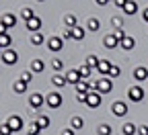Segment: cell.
<instances>
[{"mask_svg":"<svg viewBox=\"0 0 148 135\" xmlns=\"http://www.w3.org/2000/svg\"><path fill=\"white\" fill-rule=\"evenodd\" d=\"M95 90H97L99 94H107V92H111V90H113V80H111L109 76H103V78L97 80Z\"/></svg>","mask_w":148,"mask_h":135,"instance_id":"cell-1","label":"cell"},{"mask_svg":"<svg viewBox=\"0 0 148 135\" xmlns=\"http://www.w3.org/2000/svg\"><path fill=\"white\" fill-rule=\"evenodd\" d=\"M101 100H103L101 94L90 86V90H88V98H86V107H88V109H97V107H101Z\"/></svg>","mask_w":148,"mask_h":135,"instance_id":"cell-2","label":"cell"},{"mask_svg":"<svg viewBox=\"0 0 148 135\" xmlns=\"http://www.w3.org/2000/svg\"><path fill=\"white\" fill-rule=\"evenodd\" d=\"M127 96H130L132 102H142L144 100V88L142 86H132L127 90Z\"/></svg>","mask_w":148,"mask_h":135,"instance_id":"cell-3","label":"cell"},{"mask_svg":"<svg viewBox=\"0 0 148 135\" xmlns=\"http://www.w3.org/2000/svg\"><path fill=\"white\" fill-rule=\"evenodd\" d=\"M2 62H4L6 66H14V64L18 62V53H16L14 49H10V47L4 49V51H2Z\"/></svg>","mask_w":148,"mask_h":135,"instance_id":"cell-4","label":"cell"},{"mask_svg":"<svg viewBox=\"0 0 148 135\" xmlns=\"http://www.w3.org/2000/svg\"><path fill=\"white\" fill-rule=\"evenodd\" d=\"M111 111H113L115 117H125L127 115V104L123 100H115L113 104H111Z\"/></svg>","mask_w":148,"mask_h":135,"instance_id":"cell-5","label":"cell"},{"mask_svg":"<svg viewBox=\"0 0 148 135\" xmlns=\"http://www.w3.org/2000/svg\"><path fill=\"white\" fill-rule=\"evenodd\" d=\"M45 102H47L49 109H58V107H62V94H60V92H51L47 98H45Z\"/></svg>","mask_w":148,"mask_h":135,"instance_id":"cell-6","label":"cell"},{"mask_svg":"<svg viewBox=\"0 0 148 135\" xmlns=\"http://www.w3.org/2000/svg\"><path fill=\"white\" fill-rule=\"evenodd\" d=\"M103 45H105L107 49H115V47L119 45V39H117L113 33H109V35H105V37H103Z\"/></svg>","mask_w":148,"mask_h":135,"instance_id":"cell-7","label":"cell"},{"mask_svg":"<svg viewBox=\"0 0 148 135\" xmlns=\"http://www.w3.org/2000/svg\"><path fill=\"white\" fill-rule=\"evenodd\" d=\"M43 102H45V98H43V94H39V92L31 94V98H29L31 109H41V107H43Z\"/></svg>","mask_w":148,"mask_h":135,"instance_id":"cell-8","label":"cell"},{"mask_svg":"<svg viewBox=\"0 0 148 135\" xmlns=\"http://www.w3.org/2000/svg\"><path fill=\"white\" fill-rule=\"evenodd\" d=\"M66 80H68V84H74V86H76V84L82 80V76H80L78 70H68V72H66Z\"/></svg>","mask_w":148,"mask_h":135,"instance_id":"cell-9","label":"cell"},{"mask_svg":"<svg viewBox=\"0 0 148 135\" xmlns=\"http://www.w3.org/2000/svg\"><path fill=\"white\" fill-rule=\"evenodd\" d=\"M47 47L51 51H60L64 47V39H60V37H49V39H47Z\"/></svg>","mask_w":148,"mask_h":135,"instance_id":"cell-10","label":"cell"},{"mask_svg":"<svg viewBox=\"0 0 148 135\" xmlns=\"http://www.w3.org/2000/svg\"><path fill=\"white\" fill-rule=\"evenodd\" d=\"M6 123L10 125V129H12L14 133L23 129V119H21V117H18V115H12V117H10V119H8Z\"/></svg>","mask_w":148,"mask_h":135,"instance_id":"cell-11","label":"cell"},{"mask_svg":"<svg viewBox=\"0 0 148 135\" xmlns=\"http://www.w3.org/2000/svg\"><path fill=\"white\" fill-rule=\"evenodd\" d=\"M134 78H136V82H144V80H148V70H146L144 66L136 68V70H134Z\"/></svg>","mask_w":148,"mask_h":135,"instance_id":"cell-12","label":"cell"},{"mask_svg":"<svg viewBox=\"0 0 148 135\" xmlns=\"http://www.w3.org/2000/svg\"><path fill=\"white\" fill-rule=\"evenodd\" d=\"M121 10H123V14L132 16V14H136V12H138V4L134 2V0H127V2H125V6H123Z\"/></svg>","mask_w":148,"mask_h":135,"instance_id":"cell-13","label":"cell"},{"mask_svg":"<svg viewBox=\"0 0 148 135\" xmlns=\"http://www.w3.org/2000/svg\"><path fill=\"white\" fill-rule=\"evenodd\" d=\"M27 29L31 31V33H37L41 29V18H37V16H33L31 21H27Z\"/></svg>","mask_w":148,"mask_h":135,"instance_id":"cell-14","label":"cell"},{"mask_svg":"<svg viewBox=\"0 0 148 135\" xmlns=\"http://www.w3.org/2000/svg\"><path fill=\"white\" fill-rule=\"evenodd\" d=\"M119 45H121V49H125V51H130V49H134L136 47V41H134V37H123V39L119 41Z\"/></svg>","mask_w":148,"mask_h":135,"instance_id":"cell-15","label":"cell"},{"mask_svg":"<svg viewBox=\"0 0 148 135\" xmlns=\"http://www.w3.org/2000/svg\"><path fill=\"white\" fill-rule=\"evenodd\" d=\"M111 62H107V60H99V66H97V70L103 74V76H109V70H111Z\"/></svg>","mask_w":148,"mask_h":135,"instance_id":"cell-16","label":"cell"},{"mask_svg":"<svg viewBox=\"0 0 148 135\" xmlns=\"http://www.w3.org/2000/svg\"><path fill=\"white\" fill-rule=\"evenodd\" d=\"M43 70H45L43 60H33V62H31V72H33V74H39V72H43Z\"/></svg>","mask_w":148,"mask_h":135,"instance_id":"cell-17","label":"cell"},{"mask_svg":"<svg viewBox=\"0 0 148 135\" xmlns=\"http://www.w3.org/2000/svg\"><path fill=\"white\" fill-rule=\"evenodd\" d=\"M84 35H86V31H84L82 27H78V25L72 29V39H76V41H82V39H84Z\"/></svg>","mask_w":148,"mask_h":135,"instance_id":"cell-18","label":"cell"},{"mask_svg":"<svg viewBox=\"0 0 148 135\" xmlns=\"http://www.w3.org/2000/svg\"><path fill=\"white\" fill-rule=\"evenodd\" d=\"M51 84H53V86H58V88H64V86L68 84V80H66V76H60V74H56L53 78H51Z\"/></svg>","mask_w":148,"mask_h":135,"instance_id":"cell-19","label":"cell"},{"mask_svg":"<svg viewBox=\"0 0 148 135\" xmlns=\"http://www.w3.org/2000/svg\"><path fill=\"white\" fill-rule=\"evenodd\" d=\"M2 23H4V25L10 29V27H14V25H16V16H14L12 12H6V14L2 16Z\"/></svg>","mask_w":148,"mask_h":135,"instance_id":"cell-20","label":"cell"},{"mask_svg":"<svg viewBox=\"0 0 148 135\" xmlns=\"http://www.w3.org/2000/svg\"><path fill=\"white\" fill-rule=\"evenodd\" d=\"M121 133H123V135H136V133H138V129H136V125H134V123H123Z\"/></svg>","mask_w":148,"mask_h":135,"instance_id":"cell-21","label":"cell"},{"mask_svg":"<svg viewBox=\"0 0 148 135\" xmlns=\"http://www.w3.org/2000/svg\"><path fill=\"white\" fill-rule=\"evenodd\" d=\"M64 25H66V29H74L78 25V18L74 16V14H68L66 18H64Z\"/></svg>","mask_w":148,"mask_h":135,"instance_id":"cell-22","label":"cell"},{"mask_svg":"<svg viewBox=\"0 0 148 135\" xmlns=\"http://www.w3.org/2000/svg\"><path fill=\"white\" fill-rule=\"evenodd\" d=\"M10 43H12V37L6 33V35H0V47H4V49H8L10 47Z\"/></svg>","mask_w":148,"mask_h":135,"instance_id":"cell-23","label":"cell"},{"mask_svg":"<svg viewBox=\"0 0 148 135\" xmlns=\"http://www.w3.org/2000/svg\"><path fill=\"white\" fill-rule=\"evenodd\" d=\"M97 133H99V135H111V133H113V129H111V125L103 123V125L97 127Z\"/></svg>","mask_w":148,"mask_h":135,"instance_id":"cell-24","label":"cell"},{"mask_svg":"<svg viewBox=\"0 0 148 135\" xmlns=\"http://www.w3.org/2000/svg\"><path fill=\"white\" fill-rule=\"evenodd\" d=\"M70 127L76 131V129H82L84 127V121L80 119V117H72V121H70Z\"/></svg>","mask_w":148,"mask_h":135,"instance_id":"cell-25","label":"cell"},{"mask_svg":"<svg viewBox=\"0 0 148 135\" xmlns=\"http://www.w3.org/2000/svg\"><path fill=\"white\" fill-rule=\"evenodd\" d=\"M25 90H27V84H25L23 80H16V82H14V92H16V94H23Z\"/></svg>","mask_w":148,"mask_h":135,"instance_id":"cell-26","label":"cell"},{"mask_svg":"<svg viewBox=\"0 0 148 135\" xmlns=\"http://www.w3.org/2000/svg\"><path fill=\"white\" fill-rule=\"evenodd\" d=\"M35 123H37V125H39V127H41V129H47V127H49V123H51V121H49V117H45V115H43V117H39V119H37V121H35Z\"/></svg>","mask_w":148,"mask_h":135,"instance_id":"cell-27","label":"cell"},{"mask_svg":"<svg viewBox=\"0 0 148 135\" xmlns=\"http://www.w3.org/2000/svg\"><path fill=\"white\" fill-rule=\"evenodd\" d=\"M21 16L25 18V21H31V18L35 16V10H33V8H23V10H21Z\"/></svg>","mask_w":148,"mask_h":135,"instance_id":"cell-28","label":"cell"},{"mask_svg":"<svg viewBox=\"0 0 148 135\" xmlns=\"http://www.w3.org/2000/svg\"><path fill=\"white\" fill-rule=\"evenodd\" d=\"M86 66H88V68H97V66H99V57H97V55H88V57H86Z\"/></svg>","mask_w":148,"mask_h":135,"instance_id":"cell-29","label":"cell"},{"mask_svg":"<svg viewBox=\"0 0 148 135\" xmlns=\"http://www.w3.org/2000/svg\"><path fill=\"white\" fill-rule=\"evenodd\" d=\"M99 29H101L99 18H90V21H88V31H99Z\"/></svg>","mask_w":148,"mask_h":135,"instance_id":"cell-30","label":"cell"},{"mask_svg":"<svg viewBox=\"0 0 148 135\" xmlns=\"http://www.w3.org/2000/svg\"><path fill=\"white\" fill-rule=\"evenodd\" d=\"M88 90H90V86L86 84V80H80L76 84V92H88Z\"/></svg>","mask_w":148,"mask_h":135,"instance_id":"cell-31","label":"cell"},{"mask_svg":"<svg viewBox=\"0 0 148 135\" xmlns=\"http://www.w3.org/2000/svg\"><path fill=\"white\" fill-rule=\"evenodd\" d=\"M31 43H33V45H41V43H43V35H41V33H33Z\"/></svg>","mask_w":148,"mask_h":135,"instance_id":"cell-32","label":"cell"},{"mask_svg":"<svg viewBox=\"0 0 148 135\" xmlns=\"http://www.w3.org/2000/svg\"><path fill=\"white\" fill-rule=\"evenodd\" d=\"M39 131H41V127H39V125H37V123H31V125H29L27 135H39Z\"/></svg>","mask_w":148,"mask_h":135,"instance_id":"cell-33","label":"cell"},{"mask_svg":"<svg viewBox=\"0 0 148 135\" xmlns=\"http://www.w3.org/2000/svg\"><path fill=\"white\" fill-rule=\"evenodd\" d=\"M78 72H80V76H82V80H86L88 76H90V68H88L86 64H84V66H80V68H78Z\"/></svg>","mask_w":148,"mask_h":135,"instance_id":"cell-34","label":"cell"},{"mask_svg":"<svg viewBox=\"0 0 148 135\" xmlns=\"http://www.w3.org/2000/svg\"><path fill=\"white\" fill-rule=\"evenodd\" d=\"M51 68H53L56 72H60V70L64 68V62H62V60H58V57H53V60H51Z\"/></svg>","mask_w":148,"mask_h":135,"instance_id":"cell-35","label":"cell"},{"mask_svg":"<svg viewBox=\"0 0 148 135\" xmlns=\"http://www.w3.org/2000/svg\"><path fill=\"white\" fill-rule=\"evenodd\" d=\"M10 133H14V131L10 129L8 123H2V125H0V135H10Z\"/></svg>","mask_w":148,"mask_h":135,"instance_id":"cell-36","label":"cell"},{"mask_svg":"<svg viewBox=\"0 0 148 135\" xmlns=\"http://www.w3.org/2000/svg\"><path fill=\"white\" fill-rule=\"evenodd\" d=\"M18 80H23L25 84H29V82L33 80V72H23V74H21V78H18Z\"/></svg>","mask_w":148,"mask_h":135,"instance_id":"cell-37","label":"cell"},{"mask_svg":"<svg viewBox=\"0 0 148 135\" xmlns=\"http://www.w3.org/2000/svg\"><path fill=\"white\" fill-rule=\"evenodd\" d=\"M119 72H121V70H119V66H115V64L111 66V70H109V76H111V80H113V78H117V76H119Z\"/></svg>","mask_w":148,"mask_h":135,"instance_id":"cell-38","label":"cell"},{"mask_svg":"<svg viewBox=\"0 0 148 135\" xmlns=\"http://www.w3.org/2000/svg\"><path fill=\"white\" fill-rule=\"evenodd\" d=\"M86 98H88V92H76V100L78 102H84L86 104Z\"/></svg>","mask_w":148,"mask_h":135,"instance_id":"cell-39","label":"cell"},{"mask_svg":"<svg viewBox=\"0 0 148 135\" xmlns=\"http://www.w3.org/2000/svg\"><path fill=\"white\" fill-rule=\"evenodd\" d=\"M138 135H148V125H140L138 127Z\"/></svg>","mask_w":148,"mask_h":135,"instance_id":"cell-40","label":"cell"},{"mask_svg":"<svg viewBox=\"0 0 148 135\" xmlns=\"http://www.w3.org/2000/svg\"><path fill=\"white\" fill-rule=\"evenodd\" d=\"M113 35L117 37V39H119V41H121V39H123V37H125V33H123V29H115V33H113Z\"/></svg>","mask_w":148,"mask_h":135,"instance_id":"cell-41","label":"cell"},{"mask_svg":"<svg viewBox=\"0 0 148 135\" xmlns=\"http://www.w3.org/2000/svg\"><path fill=\"white\" fill-rule=\"evenodd\" d=\"M111 23L115 25V29H121V18H119V16H115V18H111Z\"/></svg>","mask_w":148,"mask_h":135,"instance_id":"cell-42","label":"cell"},{"mask_svg":"<svg viewBox=\"0 0 148 135\" xmlns=\"http://www.w3.org/2000/svg\"><path fill=\"white\" fill-rule=\"evenodd\" d=\"M6 33H8V27H6L2 21H0V35H6Z\"/></svg>","mask_w":148,"mask_h":135,"instance_id":"cell-43","label":"cell"},{"mask_svg":"<svg viewBox=\"0 0 148 135\" xmlns=\"http://www.w3.org/2000/svg\"><path fill=\"white\" fill-rule=\"evenodd\" d=\"M113 2H115V4H117L119 8H123V6H125V2H127V0H113Z\"/></svg>","mask_w":148,"mask_h":135,"instance_id":"cell-44","label":"cell"},{"mask_svg":"<svg viewBox=\"0 0 148 135\" xmlns=\"http://www.w3.org/2000/svg\"><path fill=\"white\" fill-rule=\"evenodd\" d=\"M142 18H144V21H146V23H148V6H146V8H144V12H142Z\"/></svg>","mask_w":148,"mask_h":135,"instance_id":"cell-45","label":"cell"},{"mask_svg":"<svg viewBox=\"0 0 148 135\" xmlns=\"http://www.w3.org/2000/svg\"><path fill=\"white\" fill-rule=\"evenodd\" d=\"M62 135H74V129H64Z\"/></svg>","mask_w":148,"mask_h":135,"instance_id":"cell-46","label":"cell"},{"mask_svg":"<svg viewBox=\"0 0 148 135\" xmlns=\"http://www.w3.org/2000/svg\"><path fill=\"white\" fill-rule=\"evenodd\" d=\"M107 2H109V0H97V4H101V6H105Z\"/></svg>","mask_w":148,"mask_h":135,"instance_id":"cell-47","label":"cell"},{"mask_svg":"<svg viewBox=\"0 0 148 135\" xmlns=\"http://www.w3.org/2000/svg\"><path fill=\"white\" fill-rule=\"evenodd\" d=\"M37 2H43V0H37Z\"/></svg>","mask_w":148,"mask_h":135,"instance_id":"cell-48","label":"cell"},{"mask_svg":"<svg viewBox=\"0 0 148 135\" xmlns=\"http://www.w3.org/2000/svg\"><path fill=\"white\" fill-rule=\"evenodd\" d=\"M0 49H2V47H0ZM0 55H2V51H0Z\"/></svg>","mask_w":148,"mask_h":135,"instance_id":"cell-49","label":"cell"}]
</instances>
